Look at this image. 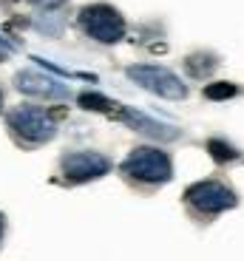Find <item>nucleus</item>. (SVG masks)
Here are the masks:
<instances>
[{"instance_id":"f257e3e1","label":"nucleus","mask_w":244,"mask_h":261,"mask_svg":"<svg viewBox=\"0 0 244 261\" xmlns=\"http://www.w3.org/2000/svg\"><path fill=\"white\" fill-rule=\"evenodd\" d=\"M122 173L137 182H168L173 173L171 168V156H168L165 150L159 148H137L128 153V159L122 162Z\"/></svg>"},{"instance_id":"f03ea898","label":"nucleus","mask_w":244,"mask_h":261,"mask_svg":"<svg viewBox=\"0 0 244 261\" xmlns=\"http://www.w3.org/2000/svg\"><path fill=\"white\" fill-rule=\"evenodd\" d=\"M6 122L20 139H26L32 145H43L48 139H54V130H57L48 111H43L37 105H17V108H12L6 114Z\"/></svg>"},{"instance_id":"7ed1b4c3","label":"nucleus","mask_w":244,"mask_h":261,"mask_svg":"<svg viewBox=\"0 0 244 261\" xmlns=\"http://www.w3.org/2000/svg\"><path fill=\"white\" fill-rule=\"evenodd\" d=\"M79 26L88 37L99 40V43H119L125 34V20L108 3H94L79 12Z\"/></svg>"},{"instance_id":"20e7f679","label":"nucleus","mask_w":244,"mask_h":261,"mask_svg":"<svg viewBox=\"0 0 244 261\" xmlns=\"http://www.w3.org/2000/svg\"><path fill=\"white\" fill-rule=\"evenodd\" d=\"M128 77L137 85H142L145 91L156 94V97H165V99H185L187 97V85L173 71L162 68V65H131Z\"/></svg>"},{"instance_id":"39448f33","label":"nucleus","mask_w":244,"mask_h":261,"mask_svg":"<svg viewBox=\"0 0 244 261\" xmlns=\"http://www.w3.org/2000/svg\"><path fill=\"white\" fill-rule=\"evenodd\" d=\"M185 199L191 207H196L199 213H222V210H230L238 204V196L227 188L225 182H216V179H207V182H199L193 188L185 190Z\"/></svg>"},{"instance_id":"423d86ee","label":"nucleus","mask_w":244,"mask_h":261,"mask_svg":"<svg viewBox=\"0 0 244 261\" xmlns=\"http://www.w3.org/2000/svg\"><path fill=\"white\" fill-rule=\"evenodd\" d=\"M108 168H111V162L94 150H77V153L63 156V173L68 182H91L97 176H105Z\"/></svg>"},{"instance_id":"0eeeda50","label":"nucleus","mask_w":244,"mask_h":261,"mask_svg":"<svg viewBox=\"0 0 244 261\" xmlns=\"http://www.w3.org/2000/svg\"><path fill=\"white\" fill-rule=\"evenodd\" d=\"M117 119H122L128 128H133L137 134H142V137H148V139H168V142H171V139H179V134H182L176 125L159 122V119L148 117V114L137 111V108H128V105L117 108Z\"/></svg>"},{"instance_id":"6e6552de","label":"nucleus","mask_w":244,"mask_h":261,"mask_svg":"<svg viewBox=\"0 0 244 261\" xmlns=\"http://www.w3.org/2000/svg\"><path fill=\"white\" fill-rule=\"evenodd\" d=\"M14 85H17L20 94H29V97H51V99L71 97L68 85L57 83V80L46 77V74H40V71H20L14 77Z\"/></svg>"},{"instance_id":"1a4fd4ad","label":"nucleus","mask_w":244,"mask_h":261,"mask_svg":"<svg viewBox=\"0 0 244 261\" xmlns=\"http://www.w3.org/2000/svg\"><path fill=\"white\" fill-rule=\"evenodd\" d=\"M185 68H187V74H193V77H207V74L216 68V57H213L210 51H196V54H191V57L185 60Z\"/></svg>"},{"instance_id":"9d476101","label":"nucleus","mask_w":244,"mask_h":261,"mask_svg":"<svg viewBox=\"0 0 244 261\" xmlns=\"http://www.w3.org/2000/svg\"><path fill=\"white\" fill-rule=\"evenodd\" d=\"M32 26L37 29V32L48 34V37H51V34H54V37H60V34H63V20H54V17H51V12L32 17Z\"/></svg>"},{"instance_id":"9b49d317","label":"nucleus","mask_w":244,"mask_h":261,"mask_svg":"<svg viewBox=\"0 0 244 261\" xmlns=\"http://www.w3.org/2000/svg\"><path fill=\"white\" fill-rule=\"evenodd\" d=\"M207 150H210V156L216 159V162H230V159H236V148L233 145H227L225 139H210L207 142Z\"/></svg>"},{"instance_id":"f8f14e48","label":"nucleus","mask_w":244,"mask_h":261,"mask_svg":"<svg viewBox=\"0 0 244 261\" xmlns=\"http://www.w3.org/2000/svg\"><path fill=\"white\" fill-rule=\"evenodd\" d=\"M236 94H238V88L233 83H213L205 88L207 99H230V97H236Z\"/></svg>"},{"instance_id":"ddd939ff","label":"nucleus","mask_w":244,"mask_h":261,"mask_svg":"<svg viewBox=\"0 0 244 261\" xmlns=\"http://www.w3.org/2000/svg\"><path fill=\"white\" fill-rule=\"evenodd\" d=\"M79 105H83V108H94V111H108V108H114V105L108 102L105 97H99V94H83V97H79Z\"/></svg>"},{"instance_id":"4468645a","label":"nucleus","mask_w":244,"mask_h":261,"mask_svg":"<svg viewBox=\"0 0 244 261\" xmlns=\"http://www.w3.org/2000/svg\"><path fill=\"white\" fill-rule=\"evenodd\" d=\"M32 6H37V9H43V12H54V9H60L66 0H29Z\"/></svg>"},{"instance_id":"2eb2a0df","label":"nucleus","mask_w":244,"mask_h":261,"mask_svg":"<svg viewBox=\"0 0 244 261\" xmlns=\"http://www.w3.org/2000/svg\"><path fill=\"white\" fill-rule=\"evenodd\" d=\"M9 57H12V46L0 37V63H3V60H9Z\"/></svg>"},{"instance_id":"dca6fc26","label":"nucleus","mask_w":244,"mask_h":261,"mask_svg":"<svg viewBox=\"0 0 244 261\" xmlns=\"http://www.w3.org/2000/svg\"><path fill=\"white\" fill-rule=\"evenodd\" d=\"M0 239H3V219H0Z\"/></svg>"},{"instance_id":"f3484780","label":"nucleus","mask_w":244,"mask_h":261,"mask_svg":"<svg viewBox=\"0 0 244 261\" xmlns=\"http://www.w3.org/2000/svg\"><path fill=\"white\" fill-rule=\"evenodd\" d=\"M0 105H3V94H0Z\"/></svg>"}]
</instances>
